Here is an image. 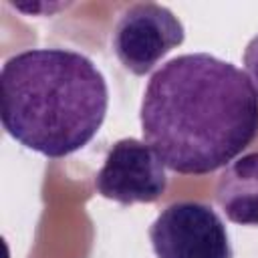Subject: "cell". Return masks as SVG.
I'll return each mask as SVG.
<instances>
[{
	"label": "cell",
	"mask_w": 258,
	"mask_h": 258,
	"mask_svg": "<svg viewBox=\"0 0 258 258\" xmlns=\"http://www.w3.org/2000/svg\"><path fill=\"white\" fill-rule=\"evenodd\" d=\"M244 69L258 91V34L252 36L244 48Z\"/></svg>",
	"instance_id": "7"
},
{
	"label": "cell",
	"mask_w": 258,
	"mask_h": 258,
	"mask_svg": "<svg viewBox=\"0 0 258 258\" xmlns=\"http://www.w3.org/2000/svg\"><path fill=\"white\" fill-rule=\"evenodd\" d=\"M214 196L232 224L258 228V151L230 161L216 179Z\"/></svg>",
	"instance_id": "6"
},
{
	"label": "cell",
	"mask_w": 258,
	"mask_h": 258,
	"mask_svg": "<svg viewBox=\"0 0 258 258\" xmlns=\"http://www.w3.org/2000/svg\"><path fill=\"white\" fill-rule=\"evenodd\" d=\"M107 109V79L79 50L28 48L0 69L4 131L48 159L83 149L99 133Z\"/></svg>",
	"instance_id": "2"
},
{
	"label": "cell",
	"mask_w": 258,
	"mask_h": 258,
	"mask_svg": "<svg viewBox=\"0 0 258 258\" xmlns=\"http://www.w3.org/2000/svg\"><path fill=\"white\" fill-rule=\"evenodd\" d=\"M143 141L181 175H206L234 161L258 135V91L246 71L210 52L161 64L143 91Z\"/></svg>",
	"instance_id": "1"
},
{
	"label": "cell",
	"mask_w": 258,
	"mask_h": 258,
	"mask_svg": "<svg viewBox=\"0 0 258 258\" xmlns=\"http://www.w3.org/2000/svg\"><path fill=\"white\" fill-rule=\"evenodd\" d=\"M149 242L157 258H234L224 220L204 202L163 208L149 226Z\"/></svg>",
	"instance_id": "3"
},
{
	"label": "cell",
	"mask_w": 258,
	"mask_h": 258,
	"mask_svg": "<svg viewBox=\"0 0 258 258\" xmlns=\"http://www.w3.org/2000/svg\"><path fill=\"white\" fill-rule=\"evenodd\" d=\"M95 189L121 206L153 204L167 189V173L159 155L141 139L115 141L95 175Z\"/></svg>",
	"instance_id": "5"
},
{
	"label": "cell",
	"mask_w": 258,
	"mask_h": 258,
	"mask_svg": "<svg viewBox=\"0 0 258 258\" xmlns=\"http://www.w3.org/2000/svg\"><path fill=\"white\" fill-rule=\"evenodd\" d=\"M183 40L185 28L167 6L137 2L119 12L111 32V50L125 71L145 77Z\"/></svg>",
	"instance_id": "4"
}]
</instances>
